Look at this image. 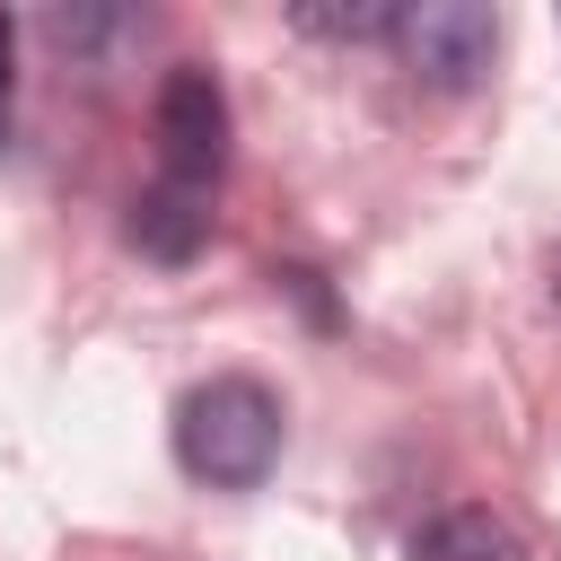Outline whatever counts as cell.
I'll return each mask as SVG.
<instances>
[{
  "label": "cell",
  "mask_w": 561,
  "mask_h": 561,
  "mask_svg": "<svg viewBox=\"0 0 561 561\" xmlns=\"http://www.w3.org/2000/svg\"><path fill=\"white\" fill-rule=\"evenodd\" d=\"M175 465L210 491H254L280 465V403L254 377H210L175 403Z\"/></svg>",
  "instance_id": "6da1fadb"
},
{
  "label": "cell",
  "mask_w": 561,
  "mask_h": 561,
  "mask_svg": "<svg viewBox=\"0 0 561 561\" xmlns=\"http://www.w3.org/2000/svg\"><path fill=\"white\" fill-rule=\"evenodd\" d=\"M394 53L430 88H473L491 70V53H500V18L482 0H412L394 18Z\"/></svg>",
  "instance_id": "7a4b0ae2"
},
{
  "label": "cell",
  "mask_w": 561,
  "mask_h": 561,
  "mask_svg": "<svg viewBox=\"0 0 561 561\" xmlns=\"http://www.w3.org/2000/svg\"><path fill=\"white\" fill-rule=\"evenodd\" d=\"M158 158H167V184H193V193L228 167V96L202 61H184L158 88Z\"/></svg>",
  "instance_id": "3957f363"
},
{
  "label": "cell",
  "mask_w": 561,
  "mask_h": 561,
  "mask_svg": "<svg viewBox=\"0 0 561 561\" xmlns=\"http://www.w3.org/2000/svg\"><path fill=\"white\" fill-rule=\"evenodd\" d=\"M202 237H210V202H202L193 184H158V193L131 202V245H140L149 263H193Z\"/></svg>",
  "instance_id": "277c9868"
},
{
  "label": "cell",
  "mask_w": 561,
  "mask_h": 561,
  "mask_svg": "<svg viewBox=\"0 0 561 561\" xmlns=\"http://www.w3.org/2000/svg\"><path fill=\"white\" fill-rule=\"evenodd\" d=\"M412 561H535V552L500 508H438L412 535Z\"/></svg>",
  "instance_id": "5b68a950"
},
{
  "label": "cell",
  "mask_w": 561,
  "mask_h": 561,
  "mask_svg": "<svg viewBox=\"0 0 561 561\" xmlns=\"http://www.w3.org/2000/svg\"><path fill=\"white\" fill-rule=\"evenodd\" d=\"M394 18H403V0H298V26L342 35V44H377V35H394Z\"/></svg>",
  "instance_id": "8992f818"
},
{
  "label": "cell",
  "mask_w": 561,
  "mask_h": 561,
  "mask_svg": "<svg viewBox=\"0 0 561 561\" xmlns=\"http://www.w3.org/2000/svg\"><path fill=\"white\" fill-rule=\"evenodd\" d=\"M44 26H53V44H105V35H114V26H131V18H96V9H53Z\"/></svg>",
  "instance_id": "52a82bcc"
},
{
  "label": "cell",
  "mask_w": 561,
  "mask_h": 561,
  "mask_svg": "<svg viewBox=\"0 0 561 561\" xmlns=\"http://www.w3.org/2000/svg\"><path fill=\"white\" fill-rule=\"evenodd\" d=\"M0 131H9V9H0Z\"/></svg>",
  "instance_id": "ba28073f"
},
{
  "label": "cell",
  "mask_w": 561,
  "mask_h": 561,
  "mask_svg": "<svg viewBox=\"0 0 561 561\" xmlns=\"http://www.w3.org/2000/svg\"><path fill=\"white\" fill-rule=\"evenodd\" d=\"M552 298H561V254H552Z\"/></svg>",
  "instance_id": "9c48e42d"
}]
</instances>
